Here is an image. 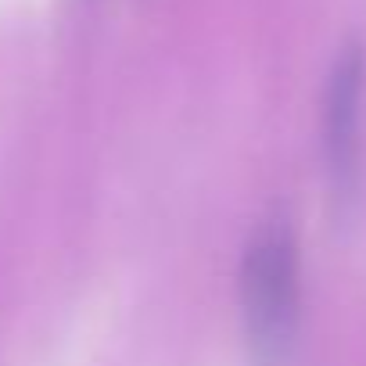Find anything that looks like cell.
<instances>
[{
    "label": "cell",
    "mask_w": 366,
    "mask_h": 366,
    "mask_svg": "<svg viewBox=\"0 0 366 366\" xmlns=\"http://www.w3.org/2000/svg\"><path fill=\"white\" fill-rule=\"evenodd\" d=\"M241 312L255 366H284L298 334V244L287 219H266L241 266Z\"/></svg>",
    "instance_id": "1"
},
{
    "label": "cell",
    "mask_w": 366,
    "mask_h": 366,
    "mask_svg": "<svg viewBox=\"0 0 366 366\" xmlns=\"http://www.w3.org/2000/svg\"><path fill=\"white\" fill-rule=\"evenodd\" d=\"M362 90H366V54L348 44L323 90V165L334 198L348 202L359 183V129H362Z\"/></svg>",
    "instance_id": "2"
}]
</instances>
